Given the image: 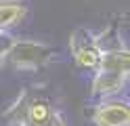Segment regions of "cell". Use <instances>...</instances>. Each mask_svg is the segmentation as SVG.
Returning <instances> with one entry per match:
<instances>
[{"label":"cell","instance_id":"obj_1","mask_svg":"<svg viewBox=\"0 0 130 126\" xmlns=\"http://www.w3.org/2000/svg\"><path fill=\"white\" fill-rule=\"evenodd\" d=\"M4 120L11 126H67L59 107L46 92H40V86L21 90L4 111Z\"/></svg>","mask_w":130,"mask_h":126},{"label":"cell","instance_id":"obj_2","mask_svg":"<svg viewBox=\"0 0 130 126\" xmlns=\"http://www.w3.org/2000/svg\"><path fill=\"white\" fill-rule=\"evenodd\" d=\"M59 59V53L46 42L11 38L9 32H2V63L19 72H36L40 67Z\"/></svg>","mask_w":130,"mask_h":126},{"label":"cell","instance_id":"obj_3","mask_svg":"<svg viewBox=\"0 0 130 126\" xmlns=\"http://www.w3.org/2000/svg\"><path fill=\"white\" fill-rule=\"evenodd\" d=\"M69 50L78 67L82 69H99L105 48L101 44V36H96L88 27H78L69 36Z\"/></svg>","mask_w":130,"mask_h":126},{"label":"cell","instance_id":"obj_4","mask_svg":"<svg viewBox=\"0 0 130 126\" xmlns=\"http://www.w3.org/2000/svg\"><path fill=\"white\" fill-rule=\"evenodd\" d=\"M94 126H130V103L122 99H105L92 107Z\"/></svg>","mask_w":130,"mask_h":126},{"label":"cell","instance_id":"obj_5","mask_svg":"<svg viewBox=\"0 0 130 126\" xmlns=\"http://www.w3.org/2000/svg\"><path fill=\"white\" fill-rule=\"evenodd\" d=\"M128 82V76L120 74V72H111V69H96L92 76V82H90V95L94 99H109L113 95L126 86Z\"/></svg>","mask_w":130,"mask_h":126},{"label":"cell","instance_id":"obj_6","mask_svg":"<svg viewBox=\"0 0 130 126\" xmlns=\"http://www.w3.org/2000/svg\"><path fill=\"white\" fill-rule=\"evenodd\" d=\"M27 13H29L27 0H2L0 2V27H2V32H9L11 27L19 25Z\"/></svg>","mask_w":130,"mask_h":126},{"label":"cell","instance_id":"obj_7","mask_svg":"<svg viewBox=\"0 0 130 126\" xmlns=\"http://www.w3.org/2000/svg\"><path fill=\"white\" fill-rule=\"evenodd\" d=\"M99 69H111V72H120L130 78V48H109L105 50L103 61Z\"/></svg>","mask_w":130,"mask_h":126}]
</instances>
